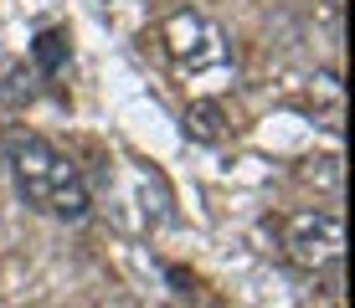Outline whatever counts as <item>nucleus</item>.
Returning a JSON list of instances; mask_svg holds the SVG:
<instances>
[{
    "label": "nucleus",
    "instance_id": "nucleus-6",
    "mask_svg": "<svg viewBox=\"0 0 355 308\" xmlns=\"http://www.w3.org/2000/svg\"><path fill=\"white\" fill-rule=\"evenodd\" d=\"M340 6H345V0H324V10H329V16H340Z\"/></svg>",
    "mask_w": 355,
    "mask_h": 308
},
{
    "label": "nucleus",
    "instance_id": "nucleus-4",
    "mask_svg": "<svg viewBox=\"0 0 355 308\" xmlns=\"http://www.w3.org/2000/svg\"><path fill=\"white\" fill-rule=\"evenodd\" d=\"M186 134H191V139H206V144H216V139H222V108H216V103H191L186 108Z\"/></svg>",
    "mask_w": 355,
    "mask_h": 308
},
{
    "label": "nucleus",
    "instance_id": "nucleus-2",
    "mask_svg": "<svg viewBox=\"0 0 355 308\" xmlns=\"http://www.w3.org/2000/svg\"><path fill=\"white\" fill-rule=\"evenodd\" d=\"M284 246H288V257L299 267H335L340 262V252H345V226H340V216L335 211H299V216H288V226H284Z\"/></svg>",
    "mask_w": 355,
    "mask_h": 308
},
{
    "label": "nucleus",
    "instance_id": "nucleus-3",
    "mask_svg": "<svg viewBox=\"0 0 355 308\" xmlns=\"http://www.w3.org/2000/svg\"><path fill=\"white\" fill-rule=\"evenodd\" d=\"M165 42H170V57H175L180 67H216V62L227 57L222 31L206 16H196V10H175V16L165 21Z\"/></svg>",
    "mask_w": 355,
    "mask_h": 308
},
{
    "label": "nucleus",
    "instance_id": "nucleus-5",
    "mask_svg": "<svg viewBox=\"0 0 355 308\" xmlns=\"http://www.w3.org/2000/svg\"><path fill=\"white\" fill-rule=\"evenodd\" d=\"M36 62H42L46 72H57L67 62V36L62 31H42V36H36Z\"/></svg>",
    "mask_w": 355,
    "mask_h": 308
},
{
    "label": "nucleus",
    "instance_id": "nucleus-1",
    "mask_svg": "<svg viewBox=\"0 0 355 308\" xmlns=\"http://www.w3.org/2000/svg\"><path fill=\"white\" fill-rule=\"evenodd\" d=\"M6 165H10V180H16V195L36 211L57 216V221H88L93 211V195H88V180L78 175V165L46 144L42 134H26L16 129L6 139Z\"/></svg>",
    "mask_w": 355,
    "mask_h": 308
}]
</instances>
